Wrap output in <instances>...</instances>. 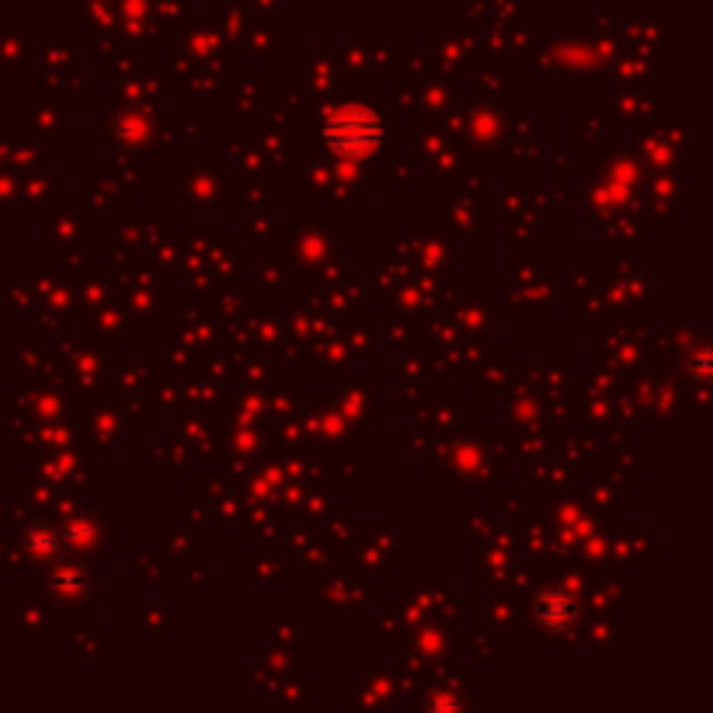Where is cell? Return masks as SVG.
Wrapping results in <instances>:
<instances>
[{
	"instance_id": "obj_2",
	"label": "cell",
	"mask_w": 713,
	"mask_h": 713,
	"mask_svg": "<svg viewBox=\"0 0 713 713\" xmlns=\"http://www.w3.org/2000/svg\"><path fill=\"white\" fill-rule=\"evenodd\" d=\"M578 616V609H575V598H570L567 592H560V588H554V592H547L544 598H539L536 603V619L547 626V631H564V626Z\"/></svg>"
},
{
	"instance_id": "obj_1",
	"label": "cell",
	"mask_w": 713,
	"mask_h": 713,
	"mask_svg": "<svg viewBox=\"0 0 713 713\" xmlns=\"http://www.w3.org/2000/svg\"><path fill=\"white\" fill-rule=\"evenodd\" d=\"M362 126H373V119H369L365 111H341V116L331 119V126H328L331 147L345 150V154H362V150H369L380 136H369V133L362 136V133H359Z\"/></svg>"
}]
</instances>
